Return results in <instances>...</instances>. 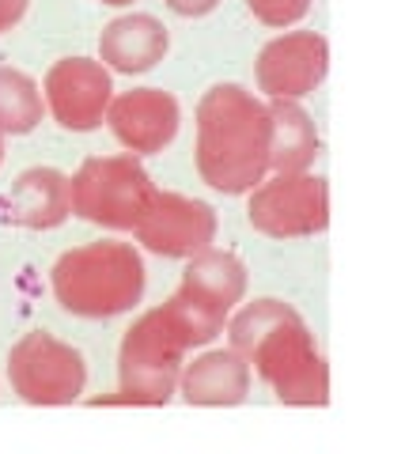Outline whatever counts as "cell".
Masks as SVG:
<instances>
[{
  "mask_svg": "<svg viewBox=\"0 0 405 454\" xmlns=\"http://www.w3.org/2000/svg\"><path fill=\"white\" fill-rule=\"evenodd\" d=\"M231 348L269 382L284 405H326L330 367L318 352L307 322L281 300H254L228 315Z\"/></svg>",
  "mask_w": 405,
  "mask_h": 454,
  "instance_id": "obj_1",
  "label": "cell"
},
{
  "mask_svg": "<svg viewBox=\"0 0 405 454\" xmlns=\"http://www.w3.org/2000/svg\"><path fill=\"white\" fill-rule=\"evenodd\" d=\"M269 103L243 83H216L198 103V175L220 193H250L269 175Z\"/></svg>",
  "mask_w": 405,
  "mask_h": 454,
  "instance_id": "obj_2",
  "label": "cell"
},
{
  "mask_svg": "<svg viewBox=\"0 0 405 454\" xmlns=\"http://www.w3.org/2000/svg\"><path fill=\"white\" fill-rule=\"evenodd\" d=\"M58 303L76 318H118L144 295V258L133 243H83L50 269Z\"/></svg>",
  "mask_w": 405,
  "mask_h": 454,
  "instance_id": "obj_3",
  "label": "cell"
},
{
  "mask_svg": "<svg viewBox=\"0 0 405 454\" xmlns=\"http://www.w3.org/2000/svg\"><path fill=\"white\" fill-rule=\"evenodd\" d=\"M190 340L167 307L144 310L121 337L118 348V382L114 402L121 405H167L178 390Z\"/></svg>",
  "mask_w": 405,
  "mask_h": 454,
  "instance_id": "obj_4",
  "label": "cell"
},
{
  "mask_svg": "<svg viewBox=\"0 0 405 454\" xmlns=\"http://www.w3.org/2000/svg\"><path fill=\"white\" fill-rule=\"evenodd\" d=\"M243 295H246V265L231 250L205 247L193 258H186L183 284L163 307L178 322V330L186 333L190 348H201L223 333L228 315L235 310V303H243Z\"/></svg>",
  "mask_w": 405,
  "mask_h": 454,
  "instance_id": "obj_5",
  "label": "cell"
},
{
  "mask_svg": "<svg viewBox=\"0 0 405 454\" xmlns=\"http://www.w3.org/2000/svg\"><path fill=\"white\" fill-rule=\"evenodd\" d=\"M73 212L106 231H136L144 212L156 201V182L144 170L141 155H91L68 178Z\"/></svg>",
  "mask_w": 405,
  "mask_h": 454,
  "instance_id": "obj_6",
  "label": "cell"
},
{
  "mask_svg": "<svg viewBox=\"0 0 405 454\" xmlns=\"http://www.w3.org/2000/svg\"><path fill=\"white\" fill-rule=\"evenodd\" d=\"M8 382L27 405H73L88 387V364L80 348L35 330L12 345Z\"/></svg>",
  "mask_w": 405,
  "mask_h": 454,
  "instance_id": "obj_7",
  "label": "cell"
},
{
  "mask_svg": "<svg viewBox=\"0 0 405 454\" xmlns=\"http://www.w3.org/2000/svg\"><path fill=\"white\" fill-rule=\"evenodd\" d=\"M246 220L269 239H307L330 227V190L326 178L311 175H273L250 190Z\"/></svg>",
  "mask_w": 405,
  "mask_h": 454,
  "instance_id": "obj_8",
  "label": "cell"
},
{
  "mask_svg": "<svg viewBox=\"0 0 405 454\" xmlns=\"http://www.w3.org/2000/svg\"><path fill=\"white\" fill-rule=\"evenodd\" d=\"M42 98H46V110L61 129L91 133L106 118V106L114 98V80H110V68L103 61L61 57L42 80Z\"/></svg>",
  "mask_w": 405,
  "mask_h": 454,
  "instance_id": "obj_9",
  "label": "cell"
},
{
  "mask_svg": "<svg viewBox=\"0 0 405 454\" xmlns=\"http://www.w3.org/2000/svg\"><path fill=\"white\" fill-rule=\"evenodd\" d=\"M330 73V42L318 31H288L265 42L254 65L258 91L265 98H300L311 95Z\"/></svg>",
  "mask_w": 405,
  "mask_h": 454,
  "instance_id": "obj_10",
  "label": "cell"
},
{
  "mask_svg": "<svg viewBox=\"0 0 405 454\" xmlns=\"http://www.w3.org/2000/svg\"><path fill=\"white\" fill-rule=\"evenodd\" d=\"M216 239V208L186 193L156 190V201L136 223V243L160 258H193L213 247Z\"/></svg>",
  "mask_w": 405,
  "mask_h": 454,
  "instance_id": "obj_11",
  "label": "cell"
},
{
  "mask_svg": "<svg viewBox=\"0 0 405 454\" xmlns=\"http://www.w3.org/2000/svg\"><path fill=\"white\" fill-rule=\"evenodd\" d=\"M110 133L118 137V145L133 155H156L178 137V98L163 88H133L110 98L106 118Z\"/></svg>",
  "mask_w": 405,
  "mask_h": 454,
  "instance_id": "obj_12",
  "label": "cell"
},
{
  "mask_svg": "<svg viewBox=\"0 0 405 454\" xmlns=\"http://www.w3.org/2000/svg\"><path fill=\"white\" fill-rule=\"evenodd\" d=\"M167 50H171V35L156 16H144V12H129V16H118L103 27L99 35V61L110 73H148L156 68Z\"/></svg>",
  "mask_w": 405,
  "mask_h": 454,
  "instance_id": "obj_13",
  "label": "cell"
},
{
  "mask_svg": "<svg viewBox=\"0 0 405 454\" xmlns=\"http://www.w3.org/2000/svg\"><path fill=\"white\" fill-rule=\"evenodd\" d=\"M250 364L228 348H213L201 352L193 364H183V375H178V394H183L186 405H205V409H223V405H239L250 394Z\"/></svg>",
  "mask_w": 405,
  "mask_h": 454,
  "instance_id": "obj_14",
  "label": "cell"
},
{
  "mask_svg": "<svg viewBox=\"0 0 405 454\" xmlns=\"http://www.w3.org/2000/svg\"><path fill=\"white\" fill-rule=\"evenodd\" d=\"M4 216L31 231H50L73 216V197H68V175L58 167H31L12 182L4 193Z\"/></svg>",
  "mask_w": 405,
  "mask_h": 454,
  "instance_id": "obj_15",
  "label": "cell"
},
{
  "mask_svg": "<svg viewBox=\"0 0 405 454\" xmlns=\"http://www.w3.org/2000/svg\"><path fill=\"white\" fill-rule=\"evenodd\" d=\"M269 170L273 175H303L318 160V129L296 98H269Z\"/></svg>",
  "mask_w": 405,
  "mask_h": 454,
  "instance_id": "obj_16",
  "label": "cell"
},
{
  "mask_svg": "<svg viewBox=\"0 0 405 454\" xmlns=\"http://www.w3.org/2000/svg\"><path fill=\"white\" fill-rule=\"evenodd\" d=\"M42 114H46V98H42L38 83L19 68L0 65V133H31L42 125Z\"/></svg>",
  "mask_w": 405,
  "mask_h": 454,
  "instance_id": "obj_17",
  "label": "cell"
},
{
  "mask_svg": "<svg viewBox=\"0 0 405 454\" xmlns=\"http://www.w3.org/2000/svg\"><path fill=\"white\" fill-rule=\"evenodd\" d=\"M265 27H292L311 12V0H246Z\"/></svg>",
  "mask_w": 405,
  "mask_h": 454,
  "instance_id": "obj_18",
  "label": "cell"
},
{
  "mask_svg": "<svg viewBox=\"0 0 405 454\" xmlns=\"http://www.w3.org/2000/svg\"><path fill=\"white\" fill-rule=\"evenodd\" d=\"M167 8L175 12V16H183V20H198V16H208L220 0H163Z\"/></svg>",
  "mask_w": 405,
  "mask_h": 454,
  "instance_id": "obj_19",
  "label": "cell"
},
{
  "mask_svg": "<svg viewBox=\"0 0 405 454\" xmlns=\"http://www.w3.org/2000/svg\"><path fill=\"white\" fill-rule=\"evenodd\" d=\"M27 4H31V0H0V35L12 31V27H16V23L23 20Z\"/></svg>",
  "mask_w": 405,
  "mask_h": 454,
  "instance_id": "obj_20",
  "label": "cell"
},
{
  "mask_svg": "<svg viewBox=\"0 0 405 454\" xmlns=\"http://www.w3.org/2000/svg\"><path fill=\"white\" fill-rule=\"evenodd\" d=\"M99 4H110V8H125V4H133V0H99Z\"/></svg>",
  "mask_w": 405,
  "mask_h": 454,
  "instance_id": "obj_21",
  "label": "cell"
},
{
  "mask_svg": "<svg viewBox=\"0 0 405 454\" xmlns=\"http://www.w3.org/2000/svg\"><path fill=\"white\" fill-rule=\"evenodd\" d=\"M0 163H4V133H0Z\"/></svg>",
  "mask_w": 405,
  "mask_h": 454,
  "instance_id": "obj_22",
  "label": "cell"
}]
</instances>
